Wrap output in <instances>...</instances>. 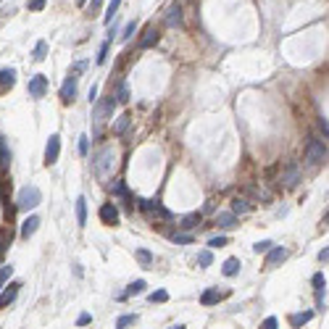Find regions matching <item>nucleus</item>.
<instances>
[{
    "label": "nucleus",
    "instance_id": "nucleus-1",
    "mask_svg": "<svg viewBox=\"0 0 329 329\" xmlns=\"http://www.w3.org/2000/svg\"><path fill=\"white\" fill-rule=\"evenodd\" d=\"M42 201V192H40V187H35V184H27V187H21L18 190V195H16V208L18 211H32V208H37Z\"/></svg>",
    "mask_w": 329,
    "mask_h": 329
},
{
    "label": "nucleus",
    "instance_id": "nucleus-2",
    "mask_svg": "<svg viewBox=\"0 0 329 329\" xmlns=\"http://www.w3.org/2000/svg\"><path fill=\"white\" fill-rule=\"evenodd\" d=\"M113 166H116V153H113V147H100L98 156L92 158L95 174H98V177H108V174L113 171Z\"/></svg>",
    "mask_w": 329,
    "mask_h": 329
},
{
    "label": "nucleus",
    "instance_id": "nucleus-3",
    "mask_svg": "<svg viewBox=\"0 0 329 329\" xmlns=\"http://www.w3.org/2000/svg\"><path fill=\"white\" fill-rule=\"evenodd\" d=\"M82 69H85V63H76L74 72L69 74L66 82L61 85V100H63V103H72V100L76 98V85H79V76H76V74H79Z\"/></svg>",
    "mask_w": 329,
    "mask_h": 329
},
{
    "label": "nucleus",
    "instance_id": "nucleus-4",
    "mask_svg": "<svg viewBox=\"0 0 329 329\" xmlns=\"http://www.w3.org/2000/svg\"><path fill=\"white\" fill-rule=\"evenodd\" d=\"M324 158H327V145L321 143V140L311 137V140H308V145H306V161L311 166H319Z\"/></svg>",
    "mask_w": 329,
    "mask_h": 329
},
{
    "label": "nucleus",
    "instance_id": "nucleus-5",
    "mask_svg": "<svg viewBox=\"0 0 329 329\" xmlns=\"http://www.w3.org/2000/svg\"><path fill=\"white\" fill-rule=\"evenodd\" d=\"M58 153H61V137H58V134H50L48 145H45V164L53 166L58 161Z\"/></svg>",
    "mask_w": 329,
    "mask_h": 329
},
{
    "label": "nucleus",
    "instance_id": "nucleus-6",
    "mask_svg": "<svg viewBox=\"0 0 329 329\" xmlns=\"http://www.w3.org/2000/svg\"><path fill=\"white\" fill-rule=\"evenodd\" d=\"M45 92H48V76H45V74H35L29 79V95H32V98H42Z\"/></svg>",
    "mask_w": 329,
    "mask_h": 329
},
{
    "label": "nucleus",
    "instance_id": "nucleus-7",
    "mask_svg": "<svg viewBox=\"0 0 329 329\" xmlns=\"http://www.w3.org/2000/svg\"><path fill=\"white\" fill-rule=\"evenodd\" d=\"M158 37H161V32L156 29V24H147L145 32H143V37H140V50H147V48H153V45L158 42Z\"/></svg>",
    "mask_w": 329,
    "mask_h": 329
},
{
    "label": "nucleus",
    "instance_id": "nucleus-8",
    "mask_svg": "<svg viewBox=\"0 0 329 329\" xmlns=\"http://www.w3.org/2000/svg\"><path fill=\"white\" fill-rule=\"evenodd\" d=\"M100 221L108 224V227H113V224H119V208H116L113 203H106L100 205Z\"/></svg>",
    "mask_w": 329,
    "mask_h": 329
},
{
    "label": "nucleus",
    "instance_id": "nucleus-9",
    "mask_svg": "<svg viewBox=\"0 0 329 329\" xmlns=\"http://www.w3.org/2000/svg\"><path fill=\"white\" fill-rule=\"evenodd\" d=\"M113 106H116V100L113 98H108V100H103V103H98V106H95V124H103V121L108 119V113L113 111Z\"/></svg>",
    "mask_w": 329,
    "mask_h": 329
},
{
    "label": "nucleus",
    "instance_id": "nucleus-10",
    "mask_svg": "<svg viewBox=\"0 0 329 329\" xmlns=\"http://www.w3.org/2000/svg\"><path fill=\"white\" fill-rule=\"evenodd\" d=\"M184 16H182V3H171L169 11H166V24L169 27H182Z\"/></svg>",
    "mask_w": 329,
    "mask_h": 329
},
{
    "label": "nucleus",
    "instance_id": "nucleus-11",
    "mask_svg": "<svg viewBox=\"0 0 329 329\" xmlns=\"http://www.w3.org/2000/svg\"><path fill=\"white\" fill-rule=\"evenodd\" d=\"M18 287H21V285H18V282H11V285L5 287L3 292H0V308H8L11 303L16 300V295H18Z\"/></svg>",
    "mask_w": 329,
    "mask_h": 329
},
{
    "label": "nucleus",
    "instance_id": "nucleus-12",
    "mask_svg": "<svg viewBox=\"0 0 329 329\" xmlns=\"http://www.w3.org/2000/svg\"><path fill=\"white\" fill-rule=\"evenodd\" d=\"M290 253H287V248H272L269 250V256H266V266L269 269H274V266H279L282 261H285Z\"/></svg>",
    "mask_w": 329,
    "mask_h": 329
},
{
    "label": "nucleus",
    "instance_id": "nucleus-13",
    "mask_svg": "<svg viewBox=\"0 0 329 329\" xmlns=\"http://www.w3.org/2000/svg\"><path fill=\"white\" fill-rule=\"evenodd\" d=\"M37 227H40V219H37V216H29L27 221L21 224V237H24V240H29V237L37 232Z\"/></svg>",
    "mask_w": 329,
    "mask_h": 329
},
{
    "label": "nucleus",
    "instance_id": "nucleus-14",
    "mask_svg": "<svg viewBox=\"0 0 329 329\" xmlns=\"http://www.w3.org/2000/svg\"><path fill=\"white\" fill-rule=\"evenodd\" d=\"M313 319V311H303V313H292L290 316V327L292 329H300L303 324H308V321Z\"/></svg>",
    "mask_w": 329,
    "mask_h": 329
},
{
    "label": "nucleus",
    "instance_id": "nucleus-15",
    "mask_svg": "<svg viewBox=\"0 0 329 329\" xmlns=\"http://www.w3.org/2000/svg\"><path fill=\"white\" fill-rule=\"evenodd\" d=\"M16 85V72L14 69H3L0 72V90H11Z\"/></svg>",
    "mask_w": 329,
    "mask_h": 329
},
{
    "label": "nucleus",
    "instance_id": "nucleus-16",
    "mask_svg": "<svg viewBox=\"0 0 329 329\" xmlns=\"http://www.w3.org/2000/svg\"><path fill=\"white\" fill-rule=\"evenodd\" d=\"M221 298H224V295L219 292L216 287H211V290H205V292L201 295V303H203V306H216V303L221 300Z\"/></svg>",
    "mask_w": 329,
    "mask_h": 329
},
{
    "label": "nucleus",
    "instance_id": "nucleus-17",
    "mask_svg": "<svg viewBox=\"0 0 329 329\" xmlns=\"http://www.w3.org/2000/svg\"><path fill=\"white\" fill-rule=\"evenodd\" d=\"M298 179H300V169L295 164H290L287 171H285V177H282V182H285L287 187H292V184H298Z\"/></svg>",
    "mask_w": 329,
    "mask_h": 329
},
{
    "label": "nucleus",
    "instance_id": "nucleus-18",
    "mask_svg": "<svg viewBox=\"0 0 329 329\" xmlns=\"http://www.w3.org/2000/svg\"><path fill=\"white\" fill-rule=\"evenodd\" d=\"M76 221H79V227H85L87 224V201L85 198H76Z\"/></svg>",
    "mask_w": 329,
    "mask_h": 329
},
{
    "label": "nucleus",
    "instance_id": "nucleus-19",
    "mask_svg": "<svg viewBox=\"0 0 329 329\" xmlns=\"http://www.w3.org/2000/svg\"><path fill=\"white\" fill-rule=\"evenodd\" d=\"M145 279H134L132 285L127 287V292H121V298H129V295H140V292H145Z\"/></svg>",
    "mask_w": 329,
    "mask_h": 329
},
{
    "label": "nucleus",
    "instance_id": "nucleus-20",
    "mask_svg": "<svg viewBox=\"0 0 329 329\" xmlns=\"http://www.w3.org/2000/svg\"><path fill=\"white\" fill-rule=\"evenodd\" d=\"M235 224H237L235 214H216V227H221V229H229V227H235Z\"/></svg>",
    "mask_w": 329,
    "mask_h": 329
},
{
    "label": "nucleus",
    "instance_id": "nucleus-21",
    "mask_svg": "<svg viewBox=\"0 0 329 329\" xmlns=\"http://www.w3.org/2000/svg\"><path fill=\"white\" fill-rule=\"evenodd\" d=\"M129 121H132V119H129V113H121L119 119L113 121V134H124L129 129Z\"/></svg>",
    "mask_w": 329,
    "mask_h": 329
},
{
    "label": "nucleus",
    "instance_id": "nucleus-22",
    "mask_svg": "<svg viewBox=\"0 0 329 329\" xmlns=\"http://www.w3.org/2000/svg\"><path fill=\"white\" fill-rule=\"evenodd\" d=\"M221 272H224V276H235L237 272H240V261H237V258H227Z\"/></svg>",
    "mask_w": 329,
    "mask_h": 329
},
{
    "label": "nucleus",
    "instance_id": "nucleus-23",
    "mask_svg": "<svg viewBox=\"0 0 329 329\" xmlns=\"http://www.w3.org/2000/svg\"><path fill=\"white\" fill-rule=\"evenodd\" d=\"M248 211H250V203L245 198H235L232 201V214H248Z\"/></svg>",
    "mask_w": 329,
    "mask_h": 329
},
{
    "label": "nucleus",
    "instance_id": "nucleus-24",
    "mask_svg": "<svg viewBox=\"0 0 329 329\" xmlns=\"http://www.w3.org/2000/svg\"><path fill=\"white\" fill-rule=\"evenodd\" d=\"M195 224H201V214L198 211H192V214H187V216H182V224L179 227H184V229H192Z\"/></svg>",
    "mask_w": 329,
    "mask_h": 329
},
{
    "label": "nucleus",
    "instance_id": "nucleus-25",
    "mask_svg": "<svg viewBox=\"0 0 329 329\" xmlns=\"http://www.w3.org/2000/svg\"><path fill=\"white\" fill-rule=\"evenodd\" d=\"M45 55H48V42L40 40V42L35 45V53H32V58H35V61H45Z\"/></svg>",
    "mask_w": 329,
    "mask_h": 329
},
{
    "label": "nucleus",
    "instance_id": "nucleus-26",
    "mask_svg": "<svg viewBox=\"0 0 329 329\" xmlns=\"http://www.w3.org/2000/svg\"><path fill=\"white\" fill-rule=\"evenodd\" d=\"M134 321H137V313H127V316H121V319L116 321V329H127V327H132Z\"/></svg>",
    "mask_w": 329,
    "mask_h": 329
},
{
    "label": "nucleus",
    "instance_id": "nucleus-27",
    "mask_svg": "<svg viewBox=\"0 0 329 329\" xmlns=\"http://www.w3.org/2000/svg\"><path fill=\"white\" fill-rule=\"evenodd\" d=\"M11 274H14V266L11 263H5V266H0V290H3V285L11 279Z\"/></svg>",
    "mask_w": 329,
    "mask_h": 329
},
{
    "label": "nucleus",
    "instance_id": "nucleus-28",
    "mask_svg": "<svg viewBox=\"0 0 329 329\" xmlns=\"http://www.w3.org/2000/svg\"><path fill=\"white\" fill-rule=\"evenodd\" d=\"M272 248H274V242H272V240H261V242H256V245H253L256 253H269Z\"/></svg>",
    "mask_w": 329,
    "mask_h": 329
},
{
    "label": "nucleus",
    "instance_id": "nucleus-29",
    "mask_svg": "<svg viewBox=\"0 0 329 329\" xmlns=\"http://www.w3.org/2000/svg\"><path fill=\"white\" fill-rule=\"evenodd\" d=\"M8 161H11V153H8V147H5V143L0 140V169L8 166Z\"/></svg>",
    "mask_w": 329,
    "mask_h": 329
},
{
    "label": "nucleus",
    "instance_id": "nucleus-30",
    "mask_svg": "<svg viewBox=\"0 0 329 329\" xmlns=\"http://www.w3.org/2000/svg\"><path fill=\"white\" fill-rule=\"evenodd\" d=\"M119 5H121V0H111V5H108V14H106V24L113 21V16H116V11H119Z\"/></svg>",
    "mask_w": 329,
    "mask_h": 329
},
{
    "label": "nucleus",
    "instance_id": "nucleus-31",
    "mask_svg": "<svg viewBox=\"0 0 329 329\" xmlns=\"http://www.w3.org/2000/svg\"><path fill=\"white\" fill-rule=\"evenodd\" d=\"M134 256H137V261L143 263V266H150V263H153V256L147 253V250H143V248H140V250H137V253H134Z\"/></svg>",
    "mask_w": 329,
    "mask_h": 329
},
{
    "label": "nucleus",
    "instance_id": "nucleus-32",
    "mask_svg": "<svg viewBox=\"0 0 329 329\" xmlns=\"http://www.w3.org/2000/svg\"><path fill=\"white\" fill-rule=\"evenodd\" d=\"M211 261H214L211 250H201V253H198V263H201V266H211Z\"/></svg>",
    "mask_w": 329,
    "mask_h": 329
},
{
    "label": "nucleus",
    "instance_id": "nucleus-33",
    "mask_svg": "<svg viewBox=\"0 0 329 329\" xmlns=\"http://www.w3.org/2000/svg\"><path fill=\"white\" fill-rule=\"evenodd\" d=\"M116 100H119V103L129 100V85H127V82H121V85H119V95H116Z\"/></svg>",
    "mask_w": 329,
    "mask_h": 329
},
{
    "label": "nucleus",
    "instance_id": "nucleus-34",
    "mask_svg": "<svg viewBox=\"0 0 329 329\" xmlns=\"http://www.w3.org/2000/svg\"><path fill=\"white\" fill-rule=\"evenodd\" d=\"M169 300V292L166 290H156V292L150 295V303H166Z\"/></svg>",
    "mask_w": 329,
    "mask_h": 329
},
{
    "label": "nucleus",
    "instance_id": "nucleus-35",
    "mask_svg": "<svg viewBox=\"0 0 329 329\" xmlns=\"http://www.w3.org/2000/svg\"><path fill=\"white\" fill-rule=\"evenodd\" d=\"M208 245H211V248H224V245H227V237H224V235L211 237V240H208Z\"/></svg>",
    "mask_w": 329,
    "mask_h": 329
},
{
    "label": "nucleus",
    "instance_id": "nucleus-36",
    "mask_svg": "<svg viewBox=\"0 0 329 329\" xmlns=\"http://www.w3.org/2000/svg\"><path fill=\"white\" fill-rule=\"evenodd\" d=\"M171 240L177 242V245H187V242H192V235H182V232H179V235L171 237Z\"/></svg>",
    "mask_w": 329,
    "mask_h": 329
},
{
    "label": "nucleus",
    "instance_id": "nucleus-37",
    "mask_svg": "<svg viewBox=\"0 0 329 329\" xmlns=\"http://www.w3.org/2000/svg\"><path fill=\"white\" fill-rule=\"evenodd\" d=\"M27 8L29 11H42L45 8V0H27Z\"/></svg>",
    "mask_w": 329,
    "mask_h": 329
},
{
    "label": "nucleus",
    "instance_id": "nucleus-38",
    "mask_svg": "<svg viewBox=\"0 0 329 329\" xmlns=\"http://www.w3.org/2000/svg\"><path fill=\"white\" fill-rule=\"evenodd\" d=\"M134 29H137V24H134V21H129L127 27H124V35H121V40H129V37L134 35Z\"/></svg>",
    "mask_w": 329,
    "mask_h": 329
},
{
    "label": "nucleus",
    "instance_id": "nucleus-39",
    "mask_svg": "<svg viewBox=\"0 0 329 329\" xmlns=\"http://www.w3.org/2000/svg\"><path fill=\"white\" fill-rule=\"evenodd\" d=\"M113 195L127 198V187H124V182H113Z\"/></svg>",
    "mask_w": 329,
    "mask_h": 329
},
{
    "label": "nucleus",
    "instance_id": "nucleus-40",
    "mask_svg": "<svg viewBox=\"0 0 329 329\" xmlns=\"http://www.w3.org/2000/svg\"><path fill=\"white\" fill-rule=\"evenodd\" d=\"M100 5H103V0H92V3L87 5V14H90V16H95V14L100 11Z\"/></svg>",
    "mask_w": 329,
    "mask_h": 329
},
{
    "label": "nucleus",
    "instance_id": "nucleus-41",
    "mask_svg": "<svg viewBox=\"0 0 329 329\" xmlns=\"http://www.w3.org/2000/svg\"><path fill=\"white\" fill-rule=\"evenodd\" d=\"M8 242H11V237H8V235H5V232H3V235H0V258H3V253H5V248H8Z\"/></svg>",
    "mask_w": 329,
    "mask_h": 329
},
{
    "label": "nucleus",
    "instance_id": "nucleus-42",
    "mask_svg": "<svg viewBox=\"0 0 329 329\" xmlns=\"http://www.w3.org/2000/svg\"><path fill=\"white\" fill-rule=\"evenodd\" d=\"M261 329H276V319H274V316H269V319H263Z\"/></svg>",
    "mask_w": 329,
    "mask_h": 329
},
{
    "label": "nucleus",
    "instance_id": "nucleus-43",
    "mask_svg": "<svg viewBox=\"0 0 329 329\" xmlns=\"http://www.w3.org/2000/svg\"><path fill=\"white\" fill-rule=\"evenodd\" d=\"M90 321H92V316H90V313H82L79 319H76V324H79V327H85V324H90Z\"/></svg>",
    "mask_w": 329,
    "mask_h": 329
},
{
    "label": "nucleus",
    "instance_id": "nucleus-44",
    "mask_svg": "<svg viewBox=\"0 0 329 329\" xmlns=\"http://www.w3.org/2000/svg\"><path fill=\"white\" fill-rule=\"evenodd\" d=\"M79 153L87 156V137H79Z\"/></svg>",
    "mask_w": 329,
    "mask_h": 329
},
{
    "label": "nucleus",
    "instance_id": "nucleus-45",
    "mask_svg": "<svg viewBox=\"0 0 329 329\" xmlns=\"http://www.w3.org/2000/svg\"><path fill=\"white\" fill-rule=\"evenodd\" d=\"M106 53H108V42L100 48V53H98V63H103V61H106Z\"/></svg>",
    "mask_w": 329,
    "mask_h": 329
},
{
    "label": "nucleus",
    "instance_id": "nucleus-46",
    "mask_svg": "<svg viewBox=\"0 0 329 329\" xmlns=\"http://www.w3.org/2000/svg\"><path fill=\"white\" fill-rule=\"evenodd\" d=\"M98 100V87H90V103Z\"/></svg>",
    "mask_w": 329,
    "mask_h": 329
},
{
    "label": "nucleus",
    "instance_id": "nucleus-47",
    "mask_svg": "<svg viewBox=\"0 0 329 329\" xmlns=\"http://www.w3.org/2000/svg\"><path fill=\"white\" fill-rule=\"evenodd\" d=\"M327 258H329V250L324 248V250H321V253H319V261H321V263H327Z\"/></svg>",
    "mask_w": 329,
    "mask_h": 329
},
{
    "label": "nucleus",
    "instance_id": "nucleus-48",
    "mask_svg": "<svg viewBox=\"0 0 329 329\" xmlns=\"http://www.w3.org/2000/svg\"><path fill=\"white\" fill-rule=\"evenodd\" d=\"M171 329H184V324H177V327H171Z\"/></svg>",
    "mask_w": 329,
    "mask_h": 329
},
{
    "label": "nucleus",
    "instance_id": "nucleus-49",
    "mask_svg": "<svg viewBox=\"0 0 329 329\" xmlns=\"http://www.w3.org/2000/svg\"><path fill=\"white\" fill-rule=\"evenodd\" d=\"M79 3H87V0H79Z\"/></svg>",
    "mask_w": 329,
    "mask_h": 329
}]
</instances>
